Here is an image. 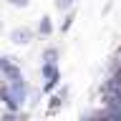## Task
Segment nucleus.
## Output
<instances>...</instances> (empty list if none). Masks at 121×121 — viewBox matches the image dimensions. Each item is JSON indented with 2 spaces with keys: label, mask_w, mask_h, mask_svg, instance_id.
<instances>
[{
  "label": "nucleus",
  "mask_w": 121,
  "mask_h": 121,
  "mask_svg": "<svg viewBox=\"0 0 121 121\" xmlns=\"http://www.w3.org/2000/svg\"><path fill=\"white\" fill-rule=\"evenodd\" d=\"M40 76H43V93H53V91L60 86V71H58V63H48L43 60V66H40Z\"/></svg>",
  "instance_id": "1"
},
{
  "label": "nucleus",
  "mask_w": 121,
  "mask_h": 121,
  "mask_svg": "<svg viewBox=\"0 0 121 121\" xmlns=\"http://www.w3.org/2000/svg\"><path fill=\"white\" fill-rule=\"evenodd\" d=\"M0 73H3L5 81L20 78L23 71H20V66H18V58H13V56H0Z\"/></svg>",
  "instance_id": "2"
},
{
  "label": "nucleus",
  "mask_w": 121,
  "mask_h": 121,
  "mask_svg": "<svg viewBox=\"0 0 121 121\" xmlns=\"http://www.w3.org/2000/svg\"><path fill=\"white\" fill-rule=\"evenodd\" d=\"M8 86H10V93H13V98L18 101V104H25L28 101V93H30V86H28V81L25 78H13V81H8Z\"/></svg>",
  "instance_id": "3"
},
{
  "label": "nucleus",
  "mask_w": 121,
  "mask_h": 121,
  "mask_svg": "<svg viewBox=\"0 0 121 121\" xmlns=\"http://www.w3.org/2000/svg\"><path fill=\"white\" fill-rule=\"evenodd\" d=\"M38 35V30H33V28H28V25H18V28H13L10 30V43H15V45H28L33 38Z\"/></svg>",
  "instance_id": "4"
},
{
  "label": "nucleus",
  "mask_w": 121,
  "mask_h": 121,
  "mask_svg": "<svg viewBox=\"0 0 121 121\" xmlns=\"http://www.w3.org/2000/svg\"><path fill=\"white\" fill-rule=\"evenodd\" d=\"M38 35L40 38H51L53 35V18L51 15H43L38 20Z\"/></svg>",
  "instance_id": "5"
},
{
  "label": "nucleus",
  "mask_w": 121,
  "mask_h": 121,
  "mask_svg": "<svg viewBox=\"0 0 121 121\" xmlns=\"http://www.w3.org/2000/svg\"><path fill=\"white\" fill-rule=\"evenodd\" d=\"M40 58L48 60V63H58V58H60V48H58V45H48V48H43Z\"/></svg>",
  "instance_id": "6"
},
{
  "label": "nucleus",
  "mask_w": 121,
  "mask_h": 121,
  "mask_svg": "<svg viewBox=\"0 0 121 121\" xmlns=\"http://www.w3.org/2000/svg\"><path fill=\"white\" fill-rule=\"evenodd\" d=\"M63 106H66V101H63V98H60L58 93H53V96L48 98V113H56V111H60Z\"/></svg>",
  "instance_id": "7"
},
{
  "label": "nucleus",
  "mask_w": 121,
  "mask_h": 121,
  "mask_svg": "<svg viewBox=\"0 0 121 121\" xmlns=\"http://www.w3.org/2000/svg\"><path fill=\"white\" fill-rule=\"evenodd\" d=\"M73 20H76V8H71V10L66 13V18H63V23H60V33H63V35H66L68 30H71Z\"/></svg>",
  "instance_id": "8"
},
{
  "label": "nucleus",
  "mask_w": 121,
  "mask_h": 121,
  "mask_svg": "<svg viewBox=\"0 0 121 121\" xmlns=\"http://www.w3.org/2000/svg\"><path fill=\"white\" fill-rule=\"evenodd\" d=\"M53 8L58 13H68L71 8H76V0H53Z\"/></svg>",
  "instance_id": "9"
},
{
  "label": "nucleus",
  "mask_w": 121,
  "mask_h": 121,
  "mask_svg": "<svg viewBox=\"0 0 121 121\" xmlns=\"http://www.w3.org/2000/svg\"><path fill=\"white\" fill-rule=\"evenodd\" d=\"M0 121H23V119H20V111H10V108H5L3 116H0Z\"/></svg>",
  "instance_id": "10"
},
{
  "label": "nucleus",
  "mask_w": 121,
  "mask_h": 121,
  "mask_svg": "<svg viewBox=\"0 0 121 121\" xmlns=\"http://www.w3.org/2000/svg\"><path fill=\"white\" fill-rule=\"evenodd\" d=\"M68 93H71V88H68L66 83H63V86H58V96L63 98V101H66V104H68Z\"/></svg>",
  "instance_id": "11"
},
{
  "label": "nucleus",
  "mask_w": 121,
  "mask_h": 121,
  "mask_svg": "<svg viewBox=\"0 0 121 121\" xmlns=\"http://www.w3.org/2000/svg\"><path fill=\"white\" fill-rule=\"evenodd\" d=\"M8 5H13V8H28L30 0H8Z\"/></svg>",
  "instance_id": "12"
}]
</instances>
